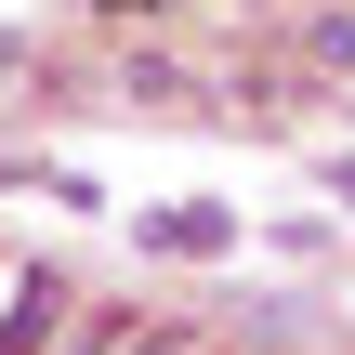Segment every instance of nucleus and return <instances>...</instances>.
Masks as SVG:
<instances>
[{"label":"nucleus","mask_w":355,"mask_h":355,"mask_svg":"<svg viewBox=\"0 0 355 355\" xmlns=\"http://www.w3.org/2000/svg\"><path fill=\"white\" fill-rule=\"evenodd\" d=\"M66 277H13V303H0V355H66Z\"/></svg>","instance_id":"obj_1"},{"label":"nucleus","mask_w":355,"mask_h":355,"mask_svg":"<svg viewBox=\"0 0 355 355\" xmlns=\"http://www.w3.org/2000/svg\"><path fill=\"white\" fill-rule=\"evenodd\" d=\"M145 250H171V263H224V250H237V211L171 198V211H145Z\"/></svg>","instance_id":"obj_2"},{"label":"nucleus","mask_w":355,"mask_h":355,"mask_svg":"<svg viewBox=\"0 0 355 355\" xmlns=\"http://www.w3.org/2000/svg\"><path fill=\"white\" fill-rule=\"evenodd\" d=\"M158 343H171V329H145V316H132V329H105L92 355H158Z\"/></svg>","instance_id":"obj_3"},{"label":"nucleus","mask_w":355,"mask_h":355,"mask_svg":"<svg viewBox=\"0 0 355 355\" xmlns=\"http://www.w3.org/2000/svg\"><path fill=\"white\" fill-rule=\"evenodd\" d=\"M26 66H40V53H26V40H13V26H0V92H13V79H26Z\"/></svg>","instance_id":"obj_4"},{"label":"nucleus","mask_w":355,"mask_h":355,"mask_svg":"<svg viewBox=\"0 0 355 355\" xmlns=\"http://www.w3.org/2000/svg\"><path fill=\"white\" fill-rule=\"evenodd\" d=\"M316 171H329V198H355V158H316Z\"/></svg>","instance_id":"obj_5"},{"label":"nucleus","mask_w":355,"mask_h":355,"mask_svg":"<svg viewBox=\"0 0 355 355\" xmlns=\"http://www.w3.org/2000/svg\"><path fill=\"white\" fill-rule=\"evenodd\" d=\"M158 355H224V343H158Z\"/></svg>","instance_id":"obj_6"}]
</instances>
